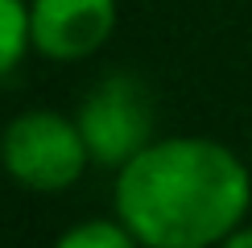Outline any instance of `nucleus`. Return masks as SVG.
<instances>
[{
    "instance_id": "20e7f679",
    "label": "nucleus",
    "mask_w": 252,
    "mask_h": 248,
    "mask_svg": "<svg viewBox=\"0 0 252 248\" xmlns=\"http://www.w3.org/2000/svg\"><path fill=\"white\" fill-rule=\"evenodd\" d=\"M33 46L54 62H79L116 29V0H33Z\"/></svg>"
},
{
    "instance_id": "39448f33",
    "label": "nucleus",
    "mask_w": 252,
    "mask_h": 248,
    "mask_svg": "<svg viewBox=\"0 0 252 248\" xmlns=\"http://www.w3.org/2000/svg\"><path fill=\"white\" fill-rule=\"evenodd\" d=\"M29 41H33V29H29L25 0H0V75H8L25 58Z\"/></svg>"
},
{
    "instance_id": "f03ea898",
    "label": "nucleus",
    "mask_w": 252,
    "mask_h": 248,
    "mask_svg": "<svg viewBox=\"0 0 252 248\" xmlns=\"http://www.w3.org/2000/svg\"><path fill=\"white\" fill-rule=\"evenodd\" d=\"M0 161L8 178L25 190H66L83 178L91 153L79 132V120L70 124L58 112H21L0 137Z\"/></svg>"
},
{
    "instance_id": "0eeeda50",
    "label": "nucleus",
    "mask_w": 252,
    "mask_h": 248,
    "mask_svg": "<svg viewBox=\"0 0 252 248\" xmlns=\"http://www.w3.org/2000/svg\"><path fill=\"white\" fill-rule=\"evenodd\" d=\"M223 244H227V248H252V227H236Z\"/></svg>"
},
{
    "instance_id": "f257e3e1",
    "label": "nucleus",
    "mask_w": 252,
    "mask_h": 248,
    "mask_svg": "<svg viewBox=\"0 0 252 248\" xmlns=\"http://www.w3.org/2000/svg\"><path fill=\"white\" fill-rule=\"evenodd\" d=\"M252 178L227 145L207 137L149 141L120 165L116 215L149 248H203L240 227Z\"/></svg>"
},
{
    "instance_id": "423d86ee",
    "label": "nucleus",
    "mask_w": 252,
    "mask_h": 248,
    "mask_svg": "<svg viewBox=\"0 0 252 248\" xmlns=\"http://www.w3.org/2000/svg\"><path fill=\"white\" fill-rule=\"evenodd\" d=\"M136 240L132 236V227L128 223H112V219H91V223H79V227H70V232H62L58 236V244L62 248H128Z\"/></svg>"
},
{
    "instance_id": "7ed1b4c3",
    "label": "nucleus",
    "mask_w": 252,
    "mask_h": 248,
    "mask_svg": "<svg viewBox=\"0 0 252 248\" xmlns=\"http://www.w3.org/2000/svg\"><path fill=\"white\" fill-rule=\"evenodd\" d=\"M79 132L87 141L91 161L99 165H124L136 157L153 132V103L145 87L124 75L99 83L79 108Z\"/></svg>"
}]
</instances>
